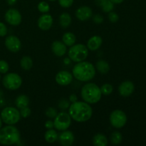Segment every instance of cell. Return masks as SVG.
<instances>
[{
  "mask_svg": "<svg viewBox=\"0 0 146 146\" xmlns=\"http://www.w3.org/2000/svg\"><path fill=\"white\" fill-rule=\"evenodd\" d=\"M69 115L71 118L77 122H85L91 118L92 108L86 102L76 101L69 106Z\"/></svg>",
  "mask_w": 146,
  "mask_h": 146,
  "instance_id": "obj_1",
  "label": "cell"
},
{
  "mask_svg": "<svg viewBox=\"0 0 146 146\" xmlns=\"http://www.w3.org/2000/svg\"><path fill=\"white\" fill-rule=\"evenodd\" d=\"M73 75L80 81H88L93 79L96 75L94 66L88 61H81L74 66Z\"/></svg>",
  "mask_w": 146,
  "mask_h": 146,
  "instance_id": "obj_2",
  "label": "cell"
},
{
  "mask_svg": "<svg viewBox=\"0 0 146 146\" xmlns=\"http://www.w3.org/2000/svg\"><path fill=\"white\" fill-rule=\"evenodd\" d=\"M81 97L88 104H96L101 98V88L96 84H86L81 89Z\"/></svg>",
  "mask_w": 146,
  "mask_h": 146,
  "instance_id": "obj_3",
  "label": "cell"
},
{
  "mask_svg": "<svg viewBox=\"0 0 146 146\" xmlns=\"http://www.w3.org/2000/svg\"><path fill=\"white\" fill-rule=\"evenodd\" d=\"M19 139V131L13 125H9L0 129V143L1 145H13L18 142Z\"/></svg>",
  "mask_w": 146,
  "mask_h": 146,
  "instance_id": "obj_4",
  "label": "cell"
},
{
  "mask_svg": "<svg viewBox=\"0 0 146 146\" xmlns=\"http://www.w3.org/2000/svg\"><path fill=\"white\" fill-rule=\"evenodd\" d=\"M88 55V49L85 45L81 44L71 46L68 51V56L74 62L84 61Z\"/></svg>",
  "mask_w": 146,
  "mask_h": 146,
  "instance_id": "obj_5",
  "label": "cell"
},
{
  "mask_svg": "<svg viewBox=\"0 0 146 146\" xmlns=\"http://www.w3.org/2000/svg\"><path fill=\"white\" fill-rule=\"evenodd\" d=\"M1 121L7 125H14L21 118L20 112L14 107H6L1 113Z\"/></svg>",
  "mask_w": 146,
  "mask_h": 146,
  "instance_id": "obj_6",
  "label": "cell"
},
{
  "mask_svg": "<svg viewBox=\"0 0 146 146\" xmlns=\"http://www.w3.org/2000/svg\"><path fill=\"white\" fill-rule=\"evenodd\" d=\"M3 85L7 89L14 91L20 88L22 84V79L21 76L15 73L7 74L3 78Z\"/></svg>",
  "mask_w": 146,
  "mask_h": 146,
  "instance_id": "obj_7",
  "label": "cell"
},
{
  "mask_svg": "<svg viewBox=\"0 0 146 146\" xmlns=\"http://www.w3.org/2000/svg\"><path fill=\"white\" fill-rule=\"evenodd\" d=\"M71 123V118L69 113L61 112L54 118V128L58 131H66L69 128Z\"/></svg>",
  "mask_w": 146,
  "mask_h": 146,
  "instance_id": "obj_8",
  "label": "cell"
},
{
  "mask_svg": "<svg viewBox=\"0 0 146 146\" xmlns=\"http://www.w3.org/2000/svg\"><path fill=\"white\" fill-rule=\"evenodd\" d=\"M110 122L115 128H121L127 122V116L121 110H115L110 115Z\"/></svg>",
  "mask_w": 146,
  "mask_h": 146,
  "instance_id": "obj_9",
  "label": "cell"
},
{
  "mask_svg": "<svg viewBox=\"0 0 146 146\" xmlns=\"http://www.w3.org/2000/svg\"><path fill=\"white\" fill-rule=\"evenodd\" d=\"M6 21L10 25L18 26L21 22V15L16 9H10L4 15Z\"/></svg>",
  "mask_w": 146,
  "mask_h": 146,
  "instance_id": "obj_10",
  "label": "cell"
},
{
  "mask_svg": "<svg viewBox=\"0 0 146 146\" xmlns=\"http://www.w3.org/2000/svg\"><path fill=\"white\" fill-rule=\"evenodd\" d=\"M5 46L9 51L11 52H17L21 46L19 38L16 36H9L5 39Z\"/></svg>",
  "mask_w": 146,
  "mask_h": 146,
  "instance_id": "obj_11",
  "label": "cell"
},
{
  "mask_svg": "<svg viewBox=\"0 0 146 146\" xmlns=\"http://www.w3.org/2000/svg\"><path fill=\"white\" fill-rule=\"evenodd\" d=\"M73 80V76L66 71H59L56 76V81L61 86L69 85Z\"/></svg>",
  "mask_w": 146,
  "mask_h": 146,
  "instance_id": "obj_12",
  "label": "cell"
},
{
  "mask_svg": "<svg viewBox=\"0 0 146 146\" xmlns=\"http://www.w3.org/2000/svg\"><path fill=\"white\" fill-rule=\"evenodd\" d=\"M92 9L87 6L79 7L76 11V17L80 21H87L92 17Z\"/></svg>",
  "mask_w": 146,
  "mask_h": 146,
  "instance_id": "obj_13",
  "label": "cell"
},
{
  "mask_svg": "<svg viewBox=\"0 0 146 146\" xmlns=\"http://www.w3.org/2000/svg\"><path fill=\"white\" fill-rule=\"evenodd\" d=\"M134 89H135V86H134L133 83L130 81H126L123 82L119 86L118 91L121 96L123 97H128L133 93Z\"/></svg>",
  "mask_w": 146,
  "mask_h": 146,
  "instance_id": "obj_14",
  "label": "cell"
},
{
  "mask_svg": "<svg viewBox=\"0 0 146 146\" xmlns=\"http://www.w3.org/2000/svg\"><path fill=\"white\" fill-rule=\"evenodd\" d=\"M53 24V18L50 14H43L38 19V27L43 31L50 29Z\"/></svg>",
  "mask_w": 146,
  "mask_h": 146,
  "instance_id": "obj_15",
  "label": "cell"
},
{
  "mask_svg": "<svg viewBox=\"0 0 146 146\" xmlns=\"http://www.w3.org/2000/svg\"><path fill=\"white\" fill-rule=\"evenodd\" d=\"M59 143L64 146H70L74 143V135L71 131H65L58 137Z\"/></svg>",
  "mask_w": 146,
  "mask_h": 146,
  "instance_id": "obj_16",
  "label": "cell"
},
{
  "mask_svg": "<svg viewBox=\"0 0 146 146\" xmlns=\"http://www.w3.org/2000/svg\"><path fill=\"white\" fill-rule=\"evenodd\" d=\"M53 53L57 56H63L66 53V45L60 41H55L51 46Z\"/></svg>",
  "mask_w": 146,
  "mask_h": 146,
  "instance_id": "obj_17",
  "label": "cell"
},
{
  "mask_svg": "<svg viewBox=\"0 0 146 146\" xmlns=\"http://www.w3.org/2000/svg\"><path fill=\"white\" fill-rule=\"evenodd\" d=\"M103 43L102 38L99 36H94L88 39L87 48L90 51H96L101 46Z\"/></svg>",
  "mask_w": 146,
  "mask_h": 146,
  "instance_id": "obj_18",
  "label": "cell"
},
{
  "mask_svg": "<svg viewBox=\"0 0 146 146\" xmlns=\"http://www.w3.org/2000/svg\"><path fill=\"white\" fill-rule=\"evenodd\" d=\"M97 5L99 6L104 12H110L113 9V3L111 0H96Z\"/></svg>",
  "mask_w": 146,
  "mask_h": 146,
  "instance_id": "obj_19",
  "label": "cell"
},
{
  "mask_svg": "<svg viewBox=\"0 0 146 146\" xmlns=\"http://www.w3.org/2000/svg\"><path fill=\"white\" fill-rule=\"evenodd\" d=\"M93 144L95 146H106L108 144V140L105 135L98 133L93 138Z\"/></svg>",
  "mask_w": 146,
  "mask_h": 146,
  "instance_id": "obj_20",
  "label": "cell"
},
{
  "mask_svg": "<svg viewBox=\"0 0 146 146\" xmlns=\"http://www.w3.org/2000/svg\"><path fill=\"white\" fill-rule=\"evenodd\" d=\"M15 104L17 108L21 109V108H24V107L28 106L29 104V98L27 96L24 95V94L19 95L16 98Z\"/></svg>",
  "mask_w": 146,
  "mask_h": 146,
  "instance_id": "obj_21",
  "label": "cell"
},
{
  "mask_svg": "<svg viewBox=\"0 0 146 146\" xmlns=\"http://www.w3.org/2000/svg\"><path fill=\"white\" fill-rule=\"evenodd\" d=\"M59 22L60 25L63 28H67L69 27L71 23V17L68 13L64 12L61 14L59 17Z\"/></svg>",
  "mask_w": 146,
  "mask_h": 146,
  "instance_id": "obj_22",
  "label": "cell"
},
{
  "mask_svg": "<svg viewBox=\"0 0 146 146\" xmlns=\"http://www.w3.org/2000/svg\"><path fill=\"white\" fill-rule=\"evenodd\" d=\"M44 138H45V141L47 143H53L55 142L56 141L58 138V134H57L56 131L54 129H48L46 132L45 133V135H44Z\"/></svg>",
  "mask_w": 146,
  "mask_h": 146,
  "instance_id": "obj_23",
  "label": "cell"
},
{
  "mask_svg": "<svg viewBox=\"0 0 146 146\" xmlns=\"http://www.w3.org/2000/svg\"><path fill=\"white\" fill-rule=\"evenodd\" d=\"M62 40L63 42L67 46H71L76 42V36L71 32H67L64 34V36L62 37Z\"/></svg>",
  "mask_w": 146,
  "mask_h": 146,
  "instance_id": "obj_24",
  "label": "cell"
},
{
  "mask_svg": "<svg viewBox=\"0 0 146 146\" xmlns=\"http://www.w3.org/2000/svg\"><path fill=\"white\" fill-rule=\"evenodd\" d=\"M96 68L98 72L101 74H106L109 71L110 66L109 64L104 60H99L96 63Z\"/></svg>",
  "mask_w": 146,
  "mask_h": 146,
  "instance_id": "obj_25",
  "label": "cell"
},
{
  "mask_svg": "<svg viewBox=\"0 0 146 146\" xmlns=\"http://www.w3.org/2000/svg\"><path fill=\"white\" fill-rule=\"evenodd\" d=\"M20 66L23 69L26 71L31 69L33 66L32 59L29 56H24L20 61Z\"/></svg>",
  "mask_w": 146,
  "mask_h": 146,
  "instance_id": "obj_26",
  "label": "cell"
},
{
  "mask_svg": "<svg viewBox=\"0 0 146 146\" xmlns=\"http://www.w3.org/2000/svg\"><path fill=\"white\" fill-rule=\"evenodd\" d=\"M123 137L122 135L118 131H114L111 135V142L114 145H118L122 142Z\"/></svg>",
  "mask_w": 146,
  "mask_h": 146,
  "instance_id": "obj_27",
  "label": "cell"
},
{
  "mask_svg": "<svg viewBox=\"0 0 146 146\" xmlns=\"http://www.w3.org/2000/svg\"><path fill=\"white\" fill-rule=\"evenodd\" d=\"M101 94H103L104 95L106 96H108L110 94H112L113 91V87L111 84H105L101 86Z\"/></svg>",
  "mask_w": 146,
  "mask_h": 146,
  "instance_id": "obj_28",
  "label": "cell"
},
{
  "mask_svg": "<svg viewBox=\"0 0 146 146\" xmlns=\"http://www.w3.org/2000/svg\"><path fill=\"white\" fill-rule=\"evenodd\" d=\"M38 9L41 13H46L50 10L49 4L46 1H41L38 4Z\"/></svg>",
  "mask_w": 146,
  "mask_h": 146,
  "instance_id": "obj_29",
  "label": "cell"
},
{
  "mask_svg": "<svg viewBox=\"0 0 146 146\" xmlns=\"http://www.w3.org/2000/svg\"><path fill=\"white\" fill-rule=\"evenodd\" d=\"M46 115L48 118H54L57 115V111L55 109V108H52V107H49L46 109L45 112Z\"/></svg>",
  "mask_w": 146,
  "mask_h": 146,
  "instance_id": "obj_30",
  "label": "cell"
},
{
  "mask_svg": "<svg viewBox=\"0 0 146 146\" xmlns=\"http://www.w3.org/2000/svg\"><path fill=\"white\" fill-rule=\"evenodd\" d=\"M9 71V64L4 60H0V73L6 74Z\"/></svg>",
  "mask_w": 146,
  "mask_h": 146,
  "instance_id": "obj_31",
  "label": "cell"
},
{
  "mask_svg": "<svg viewBox=\"0 0 146 146\" xmlns=\"http://www.w3.org/2000/svg\"><path fill=\"white\" fill-rule=\"evenodd\" d=\"M19 112H20V115H21V116L23 117V118H27V117L29 116L30 114H31V109H30L28 106H27V107H24V108H21Z\"/></svg>",
  "mask_w": 146,
  "mask_h": 146,
  "instance_id": "obj_32",
  "label": "cell"
},
{
  "mask_svg": "<svg viewBox=\"0 0 146 146\" xmlns=\"http://www.w3.org/2000/svg\"><path fill=\"white\" fill-rule=\"evenodd\" d=\"M108 19H109L110 21L113 23H115L118 21L119 19V16L118 14L113 11H110L108 14Z\"/></svg>",
  "mask_w": 146,
  "mask_h": 146,
  "instance_id": "obj_33",
  "label": "cell"
},
{
  "mask_svg": "<svg viewBox=\"0 0 146 146\" xmlns=\"http://www.w3.org/2000/svg\"><path fill=\"white\" fill-rule=\"evenodd\" d=\"M58 3L64 8H68L73 4L74 0H58Z\"/></svg>",
  "mask_w": 146,
  "mask_h": 146,
  "instance_id": "obj_34",
  "label": "cell"
},
{
  "mask_svg": "<svg viewBox=\"0 0 146 146\" xmlns=\"http://www.w3.org/2000/svg\"><path fill=\"white\" fill-rule=\"evenodd\" d=\"M7 34V28L5 24L0 22V36H4Z\"/></svg>",
  "mask_w": 146,
  "mask_h": 146,
  "instance_id": "obj_35",
  "label": "cell"
},
{
  "mask_svg": "<svg viewBox=\"0 0 146 146\" xmlns=\"http://www.w3.org/2000/svg\"><path fill=\"white\" fill-rule=\"evenodd\" d=\"M69 106V103L65 99L61 100L59 104H58V107H59L60 108H61V109H66V108H68Z\"/></svg>",
  "mask_w": 146,
  "mask_h": 146,
  "instance_id": "obj_36",
  "label": "cell"
},
{
  "mask_svg": "<svg viewBox=\"0 0 146 146\" xmlns=\"http://www.w3.org/2000/svg\"><path fill=\"white\" fill-rule=\"evenodd\" d=\"M93 19H94V22L97 23V24H101V23H102L104 21V18L100 14H96V15L94 16Z\"/></svg>",
  "mask_w": 146,
  "mask_h": 146,
  "instance_id": "obj_37",
  "label": "cell"
},
{
  "mask_svg": "<svg viewBox=\"0 0 146 146\" xmlns=\"http://www.w3.org/2000/svg\"><path fill=\"white\" fill-rule=\"evenodd\" d=\"M45 127L47 128V129H51L54 127V122L51 121H47L45 123Z\"/></svg>",
  "mask_w": 146,
  "mask_h": 146,
  "instance_id": "obj_38",
  "label": "cell"
},
{
  "mask_svg": "<svg viewBox=\"0 0 146 146\" xmlns=\"http://www.w3.org/2000/svg\"><path fill=\"white\" fill-rule=\"evenodd\" d=\"M69 100H70V101H71V102H73V103L76 102V101H77V96L75 95V94H72V95L70 96Z\"/></svg>",
  "mask_w": 146,
  "mask_h": 146,
  "instance_id": "obj_39",
  "label": "cell"
},
{
  "mask_svg": "<svg viewBox=\"0 0 146 146\" xmlns=\"http://www.w3.org/2000/svg\"><path fill=\"white\" fill-rule=\"evenodd\" d=\"M7 1L9 5H14V4H16L17 0H7Z\"/></svg>",
  "mask_w": 146,
  "mask_h": 146,
  "instance_id": "obj_40",
  "label": "cell"
},
{
  "mask_svg": "<svg viewBox=\"0 0 146 146\" xmlns=\"http://www.w3.org/2000/svg\"><path fill=\"white\" fill-rule=\"evenodd\" d=\"M111 1H112L113 4H121V3H122L123 1H124V0H111Z\"/></svg>",
  "mask_w": 146,
  "mask_h": 146,
  "instance_id": "obj_41",
  "label": "cell"
},
{
  "mask_svg": "<svg viewBox=\"0 0 146 146\" xmlns=\"http://www.w3.org/2000/svg\"><path fill=\"white\" fill-rule=\"evenodd\" d=\"M1 125H2V121H1V117H0V129H1Z\"/></svg>",
  "mask_w": 146,
  "mask_h": 146,
  "instance_id": "obj_42",
  "label": "cell"
},
{
  "mask_svg": "<svg viewBox=\"0 0 146 146\" xmlns=\"http://www.w3.org/2000/svg\"><path fill=\"white\" fill-rule=\"evenodd\" d=\"M49 1H56V0H49Z\"/></svg>",
  "mask_w": 146,
  "mask_h": 146,
  "instance_id": "obj_43",
  "label": "cell"
},
{
  "mask_svg": "<svg viewBox=\"0 0 146 146\" xmlns=\"http://www.w3.org/2000/svg\"><path fill=\"white\" fill-rule=\"evenodd\" d=\"M0 79H1V75H0Z\"/></svg>",
  "mask_w": 146,
  "mask_h": 146,
  "instance_id": "obj_44",
  "label": "cell"
}]
</instances>
